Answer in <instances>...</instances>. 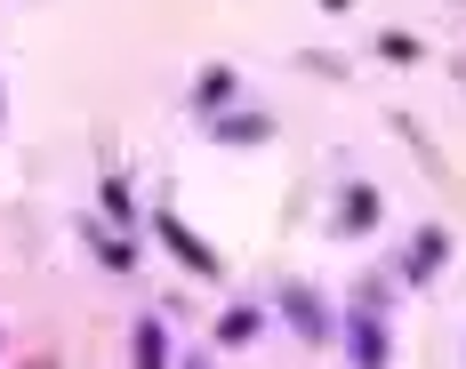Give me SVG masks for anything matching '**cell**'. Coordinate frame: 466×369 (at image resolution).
<instances>
[{
  "mask_svg": "<svg viewBox=\"0 0 466 369\" xmlns=\"http://www.w3.org/2000/svg\"><path fill=\"white\" fill-rule=\"evenodd\" d=\"M338 345H346V362L354 369H386V281H362V297L338 314Z\"/></svg>",
  "mask_w": 466,
  "mask_h": 369,
  "instance_id": "1",
  "label": "cell"
},
{
  "mask_svg": "<svg viewBox=\"0 0 466 369\" xmlns=\"http://www.w3.org/2000/svg\"><path fill=\"white\" fill-rule=\"evenodd\" d=\"M442 265H451V233L442 225H419L402 249H394V281H402V289H426Z\"/></svg>",
  "mask_w": 466,
  "mask_h": 369,
  "instance_id": "2",
  "label": "cell"
},
{
  "mask_svg": "<svg viewBox=\"0 0 466 369\" xmlns=\"http://www.w3.org/2000/svg\"><path fill=\"white\" fill-rule=\"evenodd\" d=\"M153 233L169 241V257H177L186 274H201V281H218V274H226V265H218V249H209V241H201V233H193L177 209H153Z\"/></svg>",
  "mask_w": 466,
  "mask_h": 369,
  "instance_id": "3",
  "label": "cell"
},
{
  "mask_svg": "<svg viewBox=\"0 0 466 369\" xmlns=\"http://www.w3.org/2000/svg\"><path fill=\"white\" fill-rule=\"evenodd\" d=\"M281 322L298 329V337H314V345H322V337H338V322H329V305H322V289H306V281H281Z\"/></svg>",
  "mask_w": 466,
  "mask_h": 369,
  "instance_id": "4",
  "label": "cell"
},
{
  "mask_svg": "<svg viewBox=\"0 0 466 369\" xmlns=\"http://www.w3.org/2000/svg\"><path fill=\"white\" fill-rule=\"evenodd\" d=\"M81 241L96 249V265H105V274H137V233L105 225V217H81Z\"/></svg>",
  "mask_w": 466,
  "mask_h": 369,
  "instance_id": "5",
  "label": "cell"
},
{
  "mask_svg": "<svg viewBox=\"0 0 466 369\" xmlns=\"http://www.w3.org/2000/svg\"><path fill=\"white\" fill-rule=\"evenodd\" d=\"M370 225H378V193H370V184H346V193H338V217H329V233H338V241H362Z\"/></svg>",
  "mask_w": 466,
  "mask_h": 369,
  "instance_id": "6",
  "label": "cell"
},
{
  "mask_svg": "<svg viewBox=\"0 0 466 369\" xmlns=\"http://www.w3.org/2000/svg\"><path fill=\"white\" fill-rule=\"evenodd\" d=\"M201 129H209V145H266V137H274V121H266V113H249V105H233V113L201 121Z\"/></svg>",
  "mask_w": 466,
  "mask_h": 369,
  "instance_id": "7",
  "label": "cell"
},
{
  "mask_svg": "<svg viewBox=\"0 0 466 369\" xmlns=\"http://www.w3.org/2000/svg\"><path fill=\"white\" fill-rule=\"evenodd\" d=\"M96 217H105V225H121V233L145 225V209H137V193H129V177H105V193H96Z\"/></svg>",
  "mask_w": 466,
  "mask_h": 369,
  "instance_id": "8",
  "label": "cell"
},
{
  "mask_svg": "<svg viewBox=\"0 0 466 369\" xmlns=\"http://www.w3.org/2000/svg\"><path fill=\"white\" fill-rule=\"evenodd\" d=\"M129 362L137 369H169V329H161V314H145V322L129 329Z\"/></svg>",
  "mask_w": 466,
  "mask_h": 369,
  "instance_id": "9",
  "label": "cell"
},
{
  "mask_svg": "<svg viewBox=\"0 0 466 369\" xmlns=\"http://www.w3.org/2000/svg\"><path fill=\"white\" fill-rule=\"evenodd\" d=\"M226 105H233V73H226V65H209V73L193 81V113H201V121H218Z\"/></svg>",
  "mask_w": 466,
  "mask_h": 369,
  "instance_id": "10",
  "label": "cell"
},
{
  "mask_svg": "<svg viewBox=\"0 0 466 369\" xmlns=\"http://www.w3.org/2000/svg\"><path fill=\"white\" fill-rule=\"evenodd\" d=\"M258 329H266V305H226L218 314V345H258Z\"/></svg>",
  "mask_w": 466,
  "mask_h": 369,
  "instance_id": "11",
  "label": "cell"
},
{
  "mask_svg": "<svg viewBox=\"0 0 466 369\" xmlns=\"http://www.w3.org/2000/svg\"><path fill=\"white\" fill-rule=\"evenodd\" d=\"M378 56L386 65H419L426 48H419V33H378Z\"/></svg>",
  "mask_w": 466,
  "mask_h": 369,
  "instance_id": "12",
  "label": "cell"
},
{
  "mask_svg": "<svg viewBox=\"0 0 466 369\" xmlns=\"http://www.w3.org/2000/svg\"><path fill=\"white\" fill-rule=\"evenodd\" d=\"M186 369H209V362H186Z\"/></svg>",
  "mask_w": 466,
  "mask_h": 369,
  "instance_id": "13",
  "label": "cell"
}]
</instances>
